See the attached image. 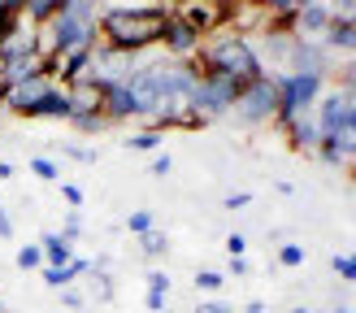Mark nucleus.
Listing matches in <instances>:
<instances>
[{"label": "nucleus", "mask_w": 356, "mask_h": 313, "mask_svg": "<svg viewBox=\"0 0 356 313\" xmlns=\"http://www.w3.org/2000/svg\"><path fill=\"white\" fill-rule=\"evenodd\" d=\"M170 5H152V9H100L96 17V35L100 44H109L127 57H144L148 48H161V35L170 26Z\"/></svg>", "instance_id": "f257e3e1"}, {"label": "nucleus", "mask_w": 356, "mask_h": 313, "mask_svg": "<svg viewBox=\"0 0 356 313\" xmlns=\"http://www.w3.org/2000/svg\"><path fill=\"white\" fill-rule=\"evenodd\" d=\"M191 65L200 70V74H226V79H239L243 87L265 74L261 52L248 44V35H239V31H218V35H209V40H200V48H195Z\"/></svg>", "instance_id": "f03ea898"}, {"label": "nucleus", "mask_w": 356, "mask_h": 313, "mask_svg": "<svg viewBox=\"0 0 356 313\" xmlns=\"http://www.w3.org/2000/svg\"><path fill=\"white\" fill-rule=\"evenodd\" d=\"M274 83H278V118H274V127L300 118V113H313V104L326 92V79H317V74H274Z\"/></svg>", "instance_id": "7ed1b4c3"}, {"label": "nucleus", "mask_w": 356, "mask_h": 313, "mask_svg": "<svg viewBox=\"0 0 356 313\" xmlns=\"http://www.w3.org/2000/svg\"><path fill=\"white\" fill-rule=\"evenodd\" d=\"M230 113H235L243 127H265V122H274V118H278V83H274L270 70L243 87Z\"/></svg>", "instance_id": "20e7f679"}, {"label": "nucleus", "mask_w": 356, "mask_h": 313, "mask_svg": "<svg viewBox=\"0 0 356 313\" xmlns=\"http://www.w3.org/2000/svg\"><path fill=\"white\" fill-rule=\"evenodd\" d=\"M243 92V83L239 79H226V74H200V83H195V96H191V109L200 113L204 122L213 118H222L235 109V100Z\"/></svg>", "instance_id": "39448f33"}, {"label": "nucleus", "mask_w": 356, "mask_h": 313, "mask_svg": "<svg viewBox=\"0 0 356 313\" xmlns=\"http://www.w3.org/2000/svg\"><path fill=\"white\" fill-rule=\"evenodd\" d=\"M170 9H174V17H183L200 40L230 26V0H174Z\"/></svg>", "instance_id": "423d86ee"}, {"label": "nucleus", "mask_w": 356, "mask_h": 313, "mask_svg": "<svg viewBox=\"0 0 356 313\" xmlns=\"http://www.w3.org/2000/svg\"><path fill=\"white\" fill-rule=\"evenodd\" d=\"M282 74H317V79H326L330 74V52L317 44V40H291L287 48V65H282Z\"/></svg>", "instance_id": "0eeeda50"}, {"label": "nucleus", "mask_w": 356, "mask_h": 313, "mask_svg": "<svg viewBox=\"0 0 356 313\" xmlns=\"http://www.w3.org/2000/svg\"><path fill=\"white\" fill-rule=\"evenodd\" d=\"M52 87H57V83H52L48 74H35V79H26V83L9 87V92H0V109H5V113H17V118H31Z\"/></svg>", "instance_id": "6e6552de"}, {"label": "nucleus", "mask_w": 356, "mask_h": 313, "mask_svg": "<svg viewBox=\"0 0 356 313\" xmlns=\"http://www.w3.org/2000/svg\"><path fill=\"white\" fill-rule=\"evenodd\" d=\"M348 118H352V96L343 92V87H330V92H322V100L313 104V122H317V131H322V135L343 131Z\"/></svg>", "instance_id": "1a4fd4ad"}, {"label": "nucleus", "mask_w": 356, "mask_h": 313, "mask_svg": "<svg viewBox=\"0 0 356 313\" xmlns=\"http://www.w3.org/2000/svg\"><path fill=\"white\" fill-rule=\"evenodd\" d=\"M104 92L109 87L96 83V79H79L65 87V100H70V118H104Z\"/></svg>", "instance_id": "9d476101"}, {"label": "nucleus", "mask_w": 356, "mask_h": 313, "mask_svg": "<svg viewBox=\"0 0 356 313\" xmlns=\"http://www.w3.org/2000/svg\"><path fill=\"white\" fill-rule=\"evenodd\" d=\"M195 48H200V35H195L183 17L170 13V26H165V35H161V52H165V57H174V61H191Z\"/></svg>", "instance_id": "9b49d317"}, {"label": "nucleus", "mask_w": 356, "mask_h": 313, "mask_svg": "<svg viewBox=\"0 0 356 313\" xmlns=\"http://www.w3.org/2000/svg\"><path fill=\"white\" fill-rule=\"evenodd\" d=\"M35 44H40V26L22 13V17H17V26H13V35H9V40H0V57H5V61L35 57Z\"/></svg>", "instance_id": "f8f14e48"}, {"label": "nucleus", "mask_w": 356, "mask_h": 313, "mask_svg": "<svg viewBox=\"0 0 356 313\" xmlns=\"http://www.w3.org/2000/svg\"><path fill=\"white\" fill-rule=\"evenodd\" d=\"M330 22H334L330 5H317V0H313V5H305L296 13V35H300V40H317V44H322V35H326Z\"/></svg>", "instance_id": "ddd939ff"}, {"label": "nucleus", "mask_w": 356, "mask_h": 313, "mask_svg": "<svg viewBox=\"0 0 356 313\" xmlns=\"http://www.w3.org/2000/svg\"><path fill=\"white\" fill-rule=\"evenodd\" d=\"M278 131H287L291 148H300V152H317V144H322V131H317L313 113H300L291 122H278Z\"/></svg>", "instance_id": "4468645a"}, {"label": "nucleus", "mask_w": 356, "mask_h": 313, "mask_svg": "<svg viewBox=\"0 0 356 313\" xmlns=\"http://www.w3.org/2000/svg\"><path fill=\"white\" fill-rule=\"evenodd\" d=\"M35 74H44V57H40V52H35V57H13V61H5V74H0V92H9V87L26 83V79H35Z\"/></svg>", "instance_id": "2eb2a0df"}, {"label": "nucleus", "mask_w": 356, "mask_h": 313, "mask_svg": "<svg viewBox=\"0 0 356 313\" xmlns=\"http://www.w3.org/2000/svg\"><path fill=\"white\" fill-rule=\"evenodd\" d=\"M322 48L326 52H343V57H356V22H343V17H334L322 35Z\"/></svg>", "instance_id": "dca6fc26"}, {"label": "nucleus", "mask_w": 356, "mask_h": 313, "mask_svg": "<svg viewBox=\"0 0 356 313\" xmlns=\"http://www.w3.org/2000/svg\"><path fill=\"white\" fill-rule=\"evenodd\" d=\"M104 118H109V122H131V118H139L135 96L127 92V83H113L109 92H104Z\"/></svg>", "instance_id": "f3484780"}, {"label": "nucleus", "mask_w": 356, "mask_h": 313, "mask_svg": "<svg viewBox=\"0 0 356 313\" xmlns=\"http://www.w3.org/2000/svg\"><path fill=\"white\" fill-rule=\"evenodd\" d=\"M87 270H92V261H83V257H74L70 266H44V283L57 287V291H65V287H74Z\"/></svg>", "instance_id": "a211bd4d"}, {"label": "nucleus", "mask_w": 356, "mask_h": 313, "mask_svg": "<svg viewBox=\"0 0 356 313\" xmlns=\"http://www.w3.org/2000/svg\"><path fill=\"white\" fill-rule=\"evenodd\" d=\"M40 248H44V266H70V261H74V243H70L61 231H48L40 239Z\"/></svg>", "instance_id": "6ab92c4d"}, {"label": "nucleus", "mask_w": 356, "mask_h": 313, "mask_svg": "<svg viewBox=\"0 0 356 313\" xmlns=\"http://www.w3.org/2000/svg\"><path fill=\"white\" fill-rule=\"evenodd\" d=\"M31 118H52V122H70V100H65V87H52V92L40 100V109Z\"/></svg>", "instance_id": "aec40b11"}, {"label": "nucleus", "mask_w": 356, "mask_h": 313, "mask_svg": "<svg viewBox=\"0 0 356 313\" xmlns=\"http://www.w3.org/2000/svg\"><path fill=\"white\" fill-rule=\"evenodd\" d=\"M165 296H170V274L165 270H152L148 274V313H165Z\"/></svg>", "instance_id": "412c9836"}, {"label": "nucleus", "mask_w": 356, "mask_h": 313, "mask_svg": "<svg viewBox=\"0 0 356 313\" xmlns=\"http://www.w3.org/2000/svg\"><path fill=\"white\" fill-rule=\"evenodd\" d=\"M322 139H330V144L339 148V156H343V161H348V166H356V127H352V122H348L343 131H334V135H322Z\"/></svg>", "instance_id": "4be33fe9"}, {"label": "nucleus", "mask_w": 356, "mask_h": 313, "mask_svg": "<svg viewBox=\"0 0 356 313\" xmlns=\"http://www.w3.org/2000/svg\"><path fill=\"white\" fill-rule=\"evenodd\" d=\"M57 13H61V0H26V17L35 26L48 22V17H57Z\"/></svg>", "instance_id": "5701e85b"}, {"label": "nucleus", "mask_w": 356, "mask_h": 313, "mask_svg": "<svg viewBox=\"0 0 356 313\" xmlns=\"http://www.w3.org/2000/svg\"><path fill=\"white\" fill-rule=\"evenodd\" d=\"M334 87H343L348 96H356V57H343L334 65Z\"/></svg>", "instance_id": "b1692460"}, {"label": "nucleus", "mask_w": 356, "mask_h": 313, "mask_svg": "<svg viewBox=\"0 0 356 313\" xmlns=\"http://www.w3.org/2000/svg\"><path fill=\"white\" fill-rule=\"evenodd\" d=\"M139 248H144V257H165L170 252V235L165 231H148V235H139Z\"/></svg>", "instance_id": "393cba45"}, {"label": "nucleus", "mask_w": 356, "mask_h": 313, "mask_svg": "<svg viewBox=\"0 0 356 313\" xmlns=\"http://www.w3.org/2000/svg\"><path fill=\"white\" fill-rule=\"evenodd\" d=\"M17 270H44V248L40 243H22V248H17Z\"/></svg>", "instance_id": "a878e982"}, {"label": "nucleus", "mask_w": 356, "mask_h": 313, "mask_svg": "<svg viewBox=\"0 0 356 313\" xmlns=\"http://www.w3.org/2000/svg\"><path fill=\"white\" fill-rule=\"evenodd\" d=\"M127 148H135V152H156V148H161V131H135L127 139Z\"/></svg>", "instance_id": "bb28decb"}, {"label": "nucleus", "mask_w": 356, "mask_h": 313, "mask_svg": "<svg viewBox=\"0 0 356 313\" xmlns=\"http://www.w3.org/2000/svg\"><path fill=\"white\" fill-rule=\"evenodd\" d=\"M127 231H131V235H148V231H156L152 209H135V214L127 218Z\"/></svg>", "instance_id": "cd10ccee"}, {"label": "nucleus", "mask_w": 356, "mask_h": 313, "mask_svg": "<svg viewBox=\"0 0 356 313\" xmlns=\"http://www.w3.org/2000/svg\"><path fill=\"white\" fill-rule=\"evenodd\" d=\"M191 283L200 287V291H209V296H218V291L226 287V274H218V270H200V274L191 278Z\"/></svg>", "instance_id": "c85d7f7f"}, {"label": "nucleus", "mask_w": 356, "mask_h": 313, "mask_svg": "<svg viewBox=\"0 0 356 313\" xmlns=\"http://www.w3.org/2000/svg\"><path fill=\"white\" fill-rule=\"evenodd\" d=\"M278 266H287V270H296V266H305V248H300L296 239H287L278 248Z\"/></svg>", "instance_id": "c756f323"}, {"label": "nucleus", "mask_w": 356, "mask_h": 313, "mask_svg": "<svg viewBox=\"0 0 356 313\" xmlns=\"http://www.w3.org/2000/svg\"><path fill=\"white\" fill-rule=\"evenodd\" d=\"M70 127L83 131V135H100V131H109L113 122H109V118H70Z\"/></svg>", "instance_id": "7c9ffc66"}, {"label": "nucleus", "mask_w": 356, "mask_h": 313, "mask_svg": "<svg viewBox=\"0 0 356 313\" xmlns=\"http://www.w3.org/2000/svg\"><path fill=\"white\" fill-rule=\"evenodd\" d=\"M330 270L339 274L343 283H356V252H352V257H343V252H339V257H330Z\"/></svg>", "instance_id": "2f4dec72"}, {"label": "nucleus", "mask_w": 356, "mask_h": 313, "mask_svg": "<svg viewBox=\"0 0 356 313\" xmlns=\"http://www.w3.org/2000/svg\"><path fill=\"white\" fill-rule=\"evenodd\" d=\"M31 170L40 174L44 183H61V170H57V161H48V156H31Z\"/></svg>", "instance_id": "473e14b6"}, {"label": "nucleus", "mask_w": 356, "mask_h": 313, "mask_svg": "<svg viewBox=\"0 0 356 313\" xmlns=\"http://www.w3.org/2000/svg\"><path fill=\"white\" fill-rule=\"evenodd\" d=\"M330 13L343 22H356V0H330Z\"/></svg>", "instance_id": "72a5a7b5"}, {"label": "nucleus", "mask_w": 356, "mask_h": 313, "mask_svg": "<svg viewBox=\"0 0 356 313\" xmlns=\"http://www.w3.org/2000/svg\"><path fill=\"white\" fill-rule=\"evenodd\" d=\"M57 187H61V196H65L70 209H83V187L79 183H57Z\"/></svg>", "instance_id": "f704fd0d"}, {"label": "nucleus", "mask_w": 356, "mask_h": 313, "mask_svg": "<svg viewBox=\"0 0 356 313\" xmlns=\"http://www.w3.org/2000/svg\"><path fill=\"white\" fill-rule=\"evenodd\" d=\"M61 235H65L70 243H74V239L83 235V218H79V209H74V214H70V218H65V226H61Z\"/></svg>", "instance_id": "c9c22d12"}, {"label": "nucleus", "mask_w": 356, "mask_h": 313, "mask_svg": "<svg viewBox=\"0 0 356 313\" xmlns=\"http://www.w3.org/2000/svg\"><path fill=\"white\" fill-rule=\"evenodd\" d=\"M61 152H65V156H74V161H83V166H92V161H96V148H79V144H65Z\"/></svg>", "instance_id": "e433bc0d"}, {"label": "nucleus", "mask_w": 356, "mask_h": 313, "mask_svg": "<svg viewBox=\"0 0 356 313\" xmlns=\"http://www.w3.org/2000/svg\"><path fill=\"white\" fill-rule=\"evenodd\" d=\"M61 305H65V309H83L87 300H83V291H79V287H65V291H61Z\"/></svg>", "instance_id": "4c0bfd02"}, {"label": "nucleus", "mask_w": 356, "mask_h": 313, "mask_svg": "<svg viewBox=\"0 0 356 313\" xmlns=\"http://www.w3.org/2000/svg\"><path fill=\"white\" fill-rule=\"evenodd\" d=\"M252 204V191H230L226 196V209H248Z\"/></svg>", "instance_id": "58836bf2"}, {"label": "nucleus", "mask_w": 356, "mask_h": 313, "mask_svg": "<svg viewBox=\"0 0 356 313\" xmlns=\"http://www.w3.org/2000/svg\"><path fill=\"white\" fill-rule=\"evenodd\" d=\"M226 252H230V257H243V252H248V239H243V235H226Z\"/></svg>", "instance_id": "ea45409f"}, {"label": "nucleus", "mask_w": 356, "mask_h": 313, "mask_svg": "<svg viewBox=\"0 0 356 313\" xmlns=\"http://www.w3.org/2000/svg\"><path fill=\"white\" fill-rule=\"evenodd\" d=\"M191 313H230V305L226 300H204V305H195Z\"/></svg>", "instance_id": "a19ab883"}, {"label": "nucleus", "mask_w": 356, "mask_h": 313, "mask_svg": "<svg viewBox=\"0 0 356 313\" xmlns=\"http://www.w3.org/2000/svg\"><path fill=\"white\" fill-rule=\"evenodd\" d=\"M0 239H13V218H9L5 204H0Z\"/></svg>", "instance_id": "79ce46f5"}, {"label": "nucleus", "mask_w": 356, "mask_h": 313, "mask_svg": "<svg viewBox=\"0 0 356 313\" xmlns=\"http://www.w3.org/2000/svg\"><path fill=\"white\" fill-rule=\"evenodd\" d=\"M170 170H174V161H170V156H152V174H156V179H165Z\"/></svg>", "instance_id": "37998d69"}, {"label": "nucleus", "mask_w": 356, "mask_h": 313, "mask_svg": "<svg viewBox=\"0 0 356 313\" xmlns=\"http://www.w3.org/2000/svg\"><path fill=\"white\" fill-rule=\"evenodd\" d=\"M0 9L13 13V17H22V13H26V0H0Z\"/></svg>", "instance_id": "c03bdc74"}, {"label": "nucleus", "mask_w": 356, "mask_h": 313, "mask_svg": "<svg viewBox=\"0 0 356 313\" xmlns=\"http://www.w3.org/2000/svg\"><path fill=\"white\" fill-rule=\"evenodd\" d=\"M230 274L243 278V274H248V261H243V257H230Z\"/></svg>", "instance_id": "a18cd8bd"}, {"label": "nucleus", "mask_w": 356, "mask_h": 313, "mask_svg": "<svg viewBox=\"0 0 356 313\" xmlns=\"http://www.w3.org/2000/svg\"><path fill=\"white\" fill-rule=\"evenodd\" d=\"M0 179H13V166L9 161H0Z\"/></svg>", "instance_id": "49530a36"}, {"label": "nucleus", "mask_w": 356, "mask_h": 313, "mask_svg": "<svg viewBox=\"0 0 356 313\" xmlns=\"http://www.w3.org/2000/svg\"><path fill=\"white\" fill-rule=\"evenodd\" d=\"M348 122H352V127H356V96H352V118H348Z\"/></svg>", "instance_id": "de8ad7c7"}, {"label": "nucleus", "mask_w": 356, "mask_h": 313, "mask_svg": "<svg viewBox=\"0 0 356 313\" xmlns=\"http://www.w3.org/2000/svg\"><path fill=\"white\" fill-rule=\"evenodd\" d=\"M243 5H265V0H243Z\"/></svg>", "instance_id": "09e8293b"}, {"label": "nucleus", "mask_w": 356, "mask_h": 313, "mask_svg": "<svg viewBox=\"0 0 356 313\" xmlns=\"http://www.w3.org/2000/svg\"><path fill=\"white\" fill-rule=\"evenodd\" d=\"M326 313H348V309H326Z\"/></svg>", "instance_id": "8fccbe9b"}, {"label": "nucleus", "mask_w": 356, "mask_h": 313, "mask_svg": "<svg viewBox=\"0 0 356 313\" xmlns=\"http://www.w3.org/2000/svg\"><path fill=\"white\" fill-rule=\"evenodd\" d=\"M291 313H309V309H291Z\"/></svg>", "instance_id": "3c124183"}, {"label": "nucleus", "mask_w": 356, "mask_h": 313, "mask_svg": "<svg viewBox=\"0 0 356 313\" xmlns=\"http://www.w3.org/2000/svg\"><path fill=\"white\" fill-rule=\"evenodd\" d=\"M352 179H356V166H352Z\"/></svg>", "instance_id": "603ef678"}, {"label": "nucleus", "mask_w": 356, "mask_h": 313, "mask_svg": "<svg viewBox=\"0 0 356 313\" xmlns=\"http://www.w3.org/2000/svg\"><path fill=\"white\" fill-rule=\"evenodd\" d=\"M0 313H9V309H0Z\"/></svg>", "instance_id": "864d4df0"}, {"label": "nucleus", "mask_w": 356, "mask_h": 313, "mask_svg": "<svg viewBox=\"0 0 356 313\" xmlns=\"http://www.w3.org/2000/svg\"><path fill=\"white\" fill-rule=\"evenodd\" d=\"M0 309H5V305H0Z\"/></svg>", "instance_id": "5fc2aeb1"}]
</instances>
